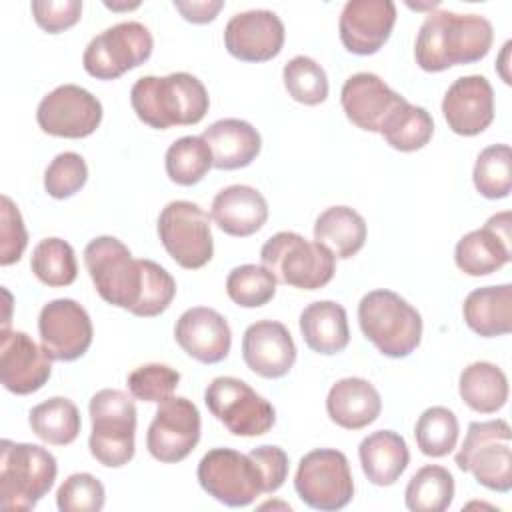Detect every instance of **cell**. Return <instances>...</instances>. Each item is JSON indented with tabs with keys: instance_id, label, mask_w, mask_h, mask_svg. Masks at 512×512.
Masks as SVG:
<instances>
[{
	"instance_id": "5",
	"label": "cell",
	"mask_w": 512,
	"mask_h": 512,
	"mask_svg": "<svg viewBox=\"0 0 512 512\" xmlns=\"http://www.w3.org/2000/svg\"><path fill=\"white\" fill-rule=\"evenodd\" d=\"M90 412V454L106 468L126 466L136 452V404L114 388L98 390L88 404Z\"/></svg>"
},
{
	"instance_id": "22",
	"label": "cell",
	"mask_w": 512,
	"mask_h": 512,
	"mask_svg": "<svg viewBox=\"0 0 512 512\" xmlns=\"http://www.w3.org/2000/svg\"><path fill=\"white\" fill-rule=\"evenodd\" d=\"M404 100V96L394 92L372 72L352 74L340 90V102L346 118L366 132H380L384 122Z\"/></svg>"
},
{
	"instance_id": "15",
	"label": "cell",
	"mask_w": 512,
	"mask_h": 512,
	"mask_svg": "<svg viewBox=\"0 0 512 512\" xmlns=\"http://www.w3.org/2000/svg\"><path fill=\"white\" fill-rule=\"evenodd\" d=\"M36 122L50 136L86 138L102 122V104L86 88L62 84L40 100Z\"/></svg>"
},
{
	"instance_id": "7",
	"label": "cell",
	"mask_w": 512,
	"mask_h": 512,
	"mask_svg": "<svg viewBox=\"0 0 512 512\" xmlns=\"http://www.w3.org/2000/svg\"><path fill=\"white\" fill-rule=\"evenodd\" d=\"M260 260L278 282L300 290H318L326 286L336 272V256L326 246L288 230L264 242Z\"/></svg>"
},
{
	"instance_id": "9",
	"label": "cell",
	"mask_w": 512,
	"mask_h": 512,
	"mask_svg": "<svg viewBox=\"0 0 512 512\" xmlns=\"http://www.w3.org/2000/svg\"><path fill=\"white\" fill-rule=\"evenodd\" d=\"M210 414L234 436L254 438L272 430L274 406L250 384L234 376H218L204 390Z\"/></svg>"
},
{
	"instance_id": "3",
	"label": "cell",
	"mask_w": 512,
	"mask_h": 512,
	"mask_svg": "<svg viewBox=\"0 0 512 512\" xmlns=\"http://www.w3.org/2000/svg\"><path fill=\"white\" fill-rule=\"evenodd\" d=\"M58 464L38 444L0 442V504L10 512L32 510L54 486Z\"/></svg>"
},
{
	"instance_id": "21",
	"label": "cell",
	"mask_w": 512,
	"mask_h": 512,
	"mask_svg": "<svg viewBox=\"0 0 512 512\" xmlns=\"http://www.w3.org/2000/svg\"><path fill=\"white\" fill-rule=\"evenodd\" d=\"M442 114L448 128L458 136L484 132L494 120L492 84L480 74L456 78L444 94Z\"/></svg>"
},
{
	"instance_id": "33",
	"label": "cell",
	"mask_w": 512,
	"mask_h": 512,
	"mask_svg": "<svg viewBox=\"0 0 512 512\" xmlns=\"http://www.w3.org/2000/svg\"><path fill=\"white\" fill-rule=\"evenodd\" d=\"M28 424L42 442L52 446H68L78 438L82 420L72 400L54 396L30 410Z\"/></svg>"
},
{
	"instance_id": "1",
	"label": "cell",
	"mask_w": 512,
	"mask_h": 512,
	"mask_svg": "<svg viewBox=\"0 0 512 512\" xmlns=\"http://www.w3.org/2000/svg\"><path fill=\"white\" fill-rule=\"evenodd\" d=\"M494 40L488 18L480 14L430 12L416 36L414 58L424 72H442L458 64L482 60Z\"/></svg>"
},
{
	"instance_id": "34",
	"label": "cell",
	"mask_w": 512,
	"mask_h": 512,
	"mask_svg": "<svg viewBox=\"0 0 512 512\" xmlns=\"http://www.w3.org/2000/svg\"><path fill=\"white\" fill-rule=\"evenodd\" d=\"M388 146L400 152H416L424 148L434 134V120L426 108L404 100L380 128Z\"/></svg>"
},
{
	"instance_id": "2",
	"label": "cell",
	"mask_w": 512,
	"mask_h": 512,
	"mask_svg": "<svg viewBox=\"0 0 512 512\" xmlns=\"http://www.w3.org/2000/svg\"><path fill=\"white\" fill-rule=\"evenodd\" d=\"M130 104L136 116L156 130L198 124L208 108L206 86L188 72L142 76L132 84Z\"/></svg>"
},
{
	"instance_id": "4",
	"label": "cell",
	"mask_w": 512,
	"mask_h": 512,
	"mask_svg": "<svg viewBox=\"0 0 512 512\" xmlns=\"http://www.w3.org/2000/svg\"><path fill=\"white\" fill-rule=\"evenodd\" d=\"M362 334L388 358H406L422 340V316L400 294L372 290L358 304Z\"/></svg>"
},
{
	"instance_id": "10",
	"label": "cell",
	"mask_w": 512,
	"mask_h": 512,
	"mask_svg": "<svg viewBox=\"0 0 512 512\" xmlns=\"http://www.w3.org/2000/svg\"><path fill=\"white\" fill-rule=\"evenodd\" d=\"M212 216L190 200L168 202L158 216V238L168 256L186 270H198L212 260Z\"/></svg>"
},
{
	"instance_id": "30",
	"label": "cell",
	"mask_w": 512,
	"mask_h": 512,
	"mask_svg": "<svg viewBox=\"0 0 512 512\" xmlns=\"http://www.w3.org/2000/svg\"><path fill=\"white\" fill-rule=\"evenodd\" d=\"M464 322L484 338L512 332V286H482L472 290L462 304Z\"/></svg>"
},
{
	"instance_id": "20",
	"label": "cell",
	"mask_w": 512,
	"mask_h": 512,
	"mask_svg": "<svg viewBox=\"0 0 512 512\" xmlns=\"http://www.w3.org/2000/svg\"><path fill=\"white\" fill-rule=\"evenodd\" d=\"M394 24L392 0H348L340 12L338 34L348 52L370 56L388 42Z\"/></svg>"
},
{
	"instance_id": "13",
	"label": "cell",
	"mask_w": 512,
	"mask_h": 512,
	"mask_svg": "<svg viewBox=\"0 0 512 512\" xmlns=\"http://www.w3.org/2000/svg\"><path fill=\"white\" fill-rule=\"evenodd\" d=\"M196 478L202 490L230 508L250 506L262 492V478L248 454L232 448H212L198 462Z\"/></svg>"
},
{
	"instance_id": "23",
	"label": "cell",
	"mask_w": 512,
	"mask_h": 512,
	"mask_svg": "<svg viewBox=\"0 0 512 512\" xmlns=\"http://www.w3.org/2000/svg\"><path fill=\"white\" fill-rule=\"evenodd\" d=\"M178 346L202 364L222 362L232 346V330L226 318L208 306H194L182 312L174 326Z\"/></svg>"
},
{
	"instance_id": "26",
	"label": "cell",
	"mask_w": 512,
	"mask_h": 512,
	"mask_svg": "<svg viewBox=\"0 0 512 512\" xmlns=\"http://www.w3.org/2000/svg\"><path fill=\"white\" fill-rule=\"evenodd\" d=\"M202 140L208 144L212 164L218 170L246 168L262 148L260 132L240 118L216 120L202 132Z\"/></svg>"
},
{
	"instance_id": "40",
	"label": "cell",
	"mask_w": 512,
	"mask_h": 512,
	"mask_svg": "<svg viewBox=\"0 0 512 512\" xmlns=\"http://www.w3.org/2000/svg\"><path fill=\"white\" fill-rule=\"evenodd\" d=\"M276 276L262 264H240L226 278L228 298L242 308H260L276 294Z\"/></svg>"
},
{
	"instance_id": "11",
	"label": "cell",
	"mask_w": 512,
	"mask_h": 512,
	"mask_svg": "<svg viewBox=\"0 0 512 512\" xmlns=\"http://www.w3.org/2000/svg\"><path fill=\"white\" fill-rule=\"evenodd\" d=\"M294 488L300 500L322 512L348 506L354 496V478L344 452L334 448H316L298 462Z\"/></svg>"
},
{
	"instance_id": "14",
	"label": "cell",
	"mask_w": 512,
	"mask_h": 512,
	"mask_svg": "<svg viewBox=\"0 0 512 512\" xmlns=\"http://www.w3.org/2000/svg\"><path fill=\"white\" fill-rule=\"evenodd\" d=\"M200 428L196 404L184 396H170L158 402L146 432V448L158 462H180L200 442Z\"/></svg>"
},
{
	"instance_id": "17",
	"label": "cell",
	"mask_w": 512,
	"mask_h": 512,
	"mask_svg": "<svg viewBox=\"0 0 512 512\" xmlns=\"http://www.w3.org/2000/svg\"><path fill=\"white\" fill-rule=\"evenodd\" d=\"M52 374V360L26 332L2 330L0 336V380L2 386L16 394L28 396L38 392Z\"/></svg>"
},
{
	"instance_id": "31",
	"label": "cell",
	"mask_w": 512,
	"mask_h": 512,
	"mask_svg": "<svg viewBox=\"0 0 512 512\" xmlns=\"http://www.w3.org/2000/svg\"><path fill=\"white\" fill-rule=\"evenodd\" d=\"M366 234L364 218L350 206H330L314 222V240L340 260L358 254L366 242Z\"/></svg>"
},
{
	"instance_id": "24",
	"label": "cell",
	"mask_w": 512,
	"mask_h": 512,
	"mask_svg": "<svg viewBox=\"0 0 512 512\" xmlns=\"http://www.w3.org/2000/svg\"><path fill=\"white\" fill-rule=\"evenodd\" d=\"M244 364L262 378H282L296 362V344L282 322L258 320L242 336Z\"/></svg>"
},
{
	"instance_id": "43",
	"label": "cell",
	"mask_w": 512,
	"mask_h": 512,
	"mask_svg": "<svg viewBox=\"0 0 512 512\" xmlns=\"http://www.w3.org/2000/svg\"><path fill=\"white\" fill-rule=\"evenodd\" d=\"M176 296V280L172 274L154 260L144 258V284L140 300L134 308V316L154 318L160 316Z\"/></svg>"
},
{
	"instance_id": "47",
	"label": "cell",
	"mask_w": 512,
	"mask_h": 512,
	"mask_svg": "<svg viewBox=\"0 0 512 512\" xmlns=\"http://www.w3.org/2000/svg\"><path fill=\"white\" fill-rule=\"evenodd\" d=\"M36 24L48 34L72 28L82 16L80 0H34L30 4Z\"/></svg>"
},
{
	"instance_id": "48",
	"label": "cell",
	"mask_w": 512,
	"mask_h": 512,
	"mask_svg": "<svg viewBox=\"0 0 512 512\" xmlns=\"http://www.w3.org/2000/svg\"><path fill=\"white\" fill-rule=\"evenodd\" d=\"M248 456L252 458V462L260 472L264 494L276 492L288 478V454L280 446L264 444V446L252 448Z\"/></svg>"
},
{
	"instance_id": "50",
	"label": "cell",
	"mask_w": 512,
	"mask_h": 512,
	"mask_svg": "<svg viewBox=\"0 0 512 512\" xmlns=\"http://www.w3.org/2000/svg\"><path fill=\"white\" fill-rule=\"evenodd\" d=\"M106 8L110 10H132V8H138L140 2H132V4H114V2H104Z\"/></svg>"
},
{
	"instance_id": "42",
	"label": "cell",
	"mask_w": 512,
	"mask_h": 512,
	"mask_svg": "<svg viewBox=\"0 0 512 512\" xmlns=\"http://www.w3.org/2000/svg\"><path fill=\"white\" fill-rule=\"evenodd\" d=\"M180 382V372L168 364L150 362L134 368L128 374V390L136 400L162 402L174 394Z\"/></svg>"
},
{
	"instance_id": "18",
	"label": "cell",
	"mask_w": 512,
	"mask_h": 512,
	"mask_svg": "<svg viewBox=\"0 0 512 512\" xmlns=\"http://www.w3.org/2000/svg\"><path fill=\"white\" fill-rule=\"evenodd\" d=\"M284 24L272 10L236 12L224 28L226 50L242 62H266L284 46Z\"/></svg>"
},
{
	"instance_id": "41",
	"label": "cell",
	"mask_w": 512,
	"mask_h": 512,
	"mask_svg": "<svg viewBox=\"0 0 512 512\" xmlns=\"http://www.w3.org/2000/svg\"><path fill=\"white\" fill-rule=\"evenodd\" d=\"M284 88L292 100L304 106L322 104L328 98V76L310 56H294L282 70Z\"/></svg>"
},
{
	"instance_id": "44",
	"label": "cell",
	"mask_w": 512,
	"mask_h": 512,
	"mask_svg": "<svg viewBox=\"0 0 512 512\" xmlns=\"http://www.w3.org/2000/svg\"><path fill=\"white\" fill-rule=\"evenodd\" d=\"M104 502L106 490L102 482L88 472L68 476L56 492V506L60 512H100Z\"/></svg>"
},
{
	"instance_id": "38",
	"label": "cell",
	"mask_w": 512,
	"mask_h": 512,
	"mask_svg": "<svg viewBox=\"0 0 512 512\" xmlns=\"http://www.w3.org/2000/svg\"><path fill=\"white\" fill-rule=\"evenodd\" d=\"M460 424L456 414L446 406L426 408L414 426V438L424 456L442 458L448 456L458 442Z\"/></svg>"
},
{
	"instance_id": "32",
	"label": "cell",
	"mask_w": 512,
	"mask_h": 512,
	"mask_svg": "<svg viewBox=\"0 0 512 512\" xmlns=\"http://www.w3.org/2000/svg\"><path fill=\"white\" fill-rule=\"evenodd\" d=\"M458 392L464 404L474 412L494 414L508 400V378L504 370L492 362H472L460 372Z\"/></svg>"
},
{
	"instance_id": "12",
	"label": "cell",
	"mask_w": 512,
	"mask_h": 512,
	"mask_svg": "<svg viewBox=\"0 0 512 512\" xmlns=\"http://www.w3.org/2000/svg\"><path fill=\"white\" fill-rule=\"evenodd\" d=\"M152 48L154 40L144 24L134 20L118 22L88 42L82 64L96 80H116L144 64Z\"/></svg>"
},
{
	"instance_id": "19",
	"label": "cell",
	"mask_w": 512,
	"mask_h": 512,
	"mask_svg": "<svg viewBox=\"0 0 512 512\" xmlns=\"http://www.w3.org/2000/svg\"><path fill=\"white\" fill-rule=\"evenodd\" d=\"M512 216L498 212L478 230L464 234L454 250L456 266L468 276H488L512 258Z\"/></svg>"
},
{
	"instance_id": "29",
	"label": "cell",
	"mask_w": 512,
	"mask_h": 512,
	"mask_svg": "<svg viewBox=\"0 0 512 512\" xmlns=\"http://www.w3.org/2000/svg\"><path fill=\"white\" fill-rule=\"evenodd\" d=\"M298 324L306 346L318 354H338L350 342L348 314L338 302L316 300L308 304L302 310Z\"/></svg>"
},
{
	"instance_id": "39",
	"label": "cell",
	"mask_w": 512,
	"mask_h": 512,
	"mask_svg": "<svg viewBox=\"0 0 512 512\" xmlns=\"http://www.w3.org/2000/svg\"><path fill=\"white\" fill-rule=\"evenodd\" d=\"M474 188L488 200L506 198L512 190V152L508 144L486 146L472 170Z\"/></svg>"
},
{
	"instance_id": "49",
	"label": "cell",
	"mask_w": 512,
	"mask_h": 512,
	"mask_svg": "<svg viewBox=\"0 0 512 512\" xmlns=\"http://www.w3.org/2000/svg\"><path fill=\"white\" fill-rule=\"evenodd\" d=\"M174 8L192 24H208L224 8L222 0H174Z\"/></svg>"
},
{
	"instance_id": "27",
	"label": "cell",
	"mask_w": 512,
	"mask_h": 512,
	"mask_svg": "<svg viewBox=\"0 0 512 512\" xmlns=\"http://www.w3.org/2000/svg\"><path fill=\"white\" fill-rule=\"evenodd\" d=\"M326 412L340 428L362 430L380 416L382 398L368 380L348 376L328 390Z\"/></svg>"
},
{
	"instance_id": "16",
	"label": "cell",
	"mask_w": 512,
	"mask_h": 512,
	"mask_svg": "<svg viewBox=\"0 0 512 512\" xmlns=\"http://www.w3.org/2000/svg\"><path fill=\"white\" fill-rule=\"evenodd\" d=\"M38 332L42 348L50 360L58 362L82 358L94 336L86 308L72 298H56L44 304L38 316Z\"/></svg>"
},
{
	"instance_id": "36",
	"label": "cell",
	"mask_w": 512,
	"mask_h": 512,
	"mask_svg": "<svg viewBox=\"0 0 512 512\" xmlns=\"http://www.w3.org/2000/svg\"><path fill=\"white\" fill-rule=\"evenodd\" d=\"M168 178L178 186L198 184L212 164V152L202 136H182L174 140L164 156Z\"/></svg>"
},
{
	"instance_id": "28",
	"label": "cell",
	"mask_w": 512,
	"mask_h": 512,
	"mask_svg": "<svg viewBox=\"0 0 512 512\" xmlns=\"http://www.w3.org/2000/svg\"><path fill=\"white\" fill-rule=\"evenodd\" d=\"M364 476L374 486H392L408 468L410 450L406 440L394 430H376L358 446Z\"/></svg>"
},
{
	"instance_id": "8",
	"label": "cell",
	"mask_w": 512,
	"mask_h": 512,
	"mask_svg": "<svg viewBox=\"0 0 512 512\" xmlns=\"http://www.w3.org/2000/svg\"><path fill=\"white\" fill-rule=\"evenodd\" d=\"M512 430L502 418L470 422L462 448L456 454V466L470 472L474 480L494 492L512 488Z\"/></svg>"
},
{
	"instance_id": "46",
	"label": "cell",
	"mask_w": 512,
	"mask_h": 512,
	"mask_svg": "<svg viewBox=\"0 0 512 512\" xmlns=\"http://www.w3.org/2000/svg\"><path fill=\"white\" fill-rule=\"evenodd\" d=\"M0 264L10 266L18 262L28 244V232L18 206L4 194L0 198Z\"/></svg>"
},
{
	"instance_id": "37",
	"label": "cell",
	"mask_w": 512,
	"mask_h": 512,
	"mask_svg": "<svg viewBox=\"0 0 512 512\" xmlns=\"http://www.w3.org/2000/svg\"><path fill=\"white\" fill-rule=\"evenodd\" d=\"M30 268L34 276L50 288L70 286L78 274L74 248L62 238L40 240L32 250Z\"/></svg>"
},
{
	"instance_id": "6",
	"label": "cell",
	"mask_w": 512,
	"mask_h": 512,
	"mask_svg": "<svg viewBox=\"0 0 512 512\" xmlns=\"http://www.w3.org/2000/svg\"><path fill=\"white\" fill-rule=\"evenodd\" d=\"M84 264L100 298L132 314L142 294L144 258L136 260L114 236H98L86 244Z\"/></svg>"
},
{
	"instance_id": "35",
	"label": "cell",
	"mask_w": 512,
	"mask_h": 512,
	"mask_svg": "<svg viewBox=\"0 0 512 512\" xmlns=\"http://www.w3.org/2000/svg\"><path fill=\"white\" fill-rule=\"evenodd\" d=\"M454 500V476L438 464L422 466L404 490L410 512H444Z\"/></svg>"
},
{
	"instance_id": "25",
	"label": "cell",
	"mask_w": 512,
	"mask_h": 512,
	"mask_svg": "<svg viewBox=\"0 0 512 512\" xmlns=\"http://www.w3.org/2000/svg\"><path fill=\"white\" fill-rule=\"evenodd\" d=\"M210 216L224 234L246 238L266 224L268 202L256 188L248 184H232L214 196Z\"/></svg>"
},
{
	"instance_id": "45",
	"label": "cell",
	"mask_w": 512,
	"mask_h": 512,
	"mask_svg": "<svg viewBox=\"0 0 512 512\" xmlns=\"http://www.w3.org/2000/svg\"><path fill=\"white\" fill-rule=\"evenodd\" d=\"M88 180L86 160L76 152H60L44 172V190L56 200L74 196Z\"/></svg>"
}]
</instances>
